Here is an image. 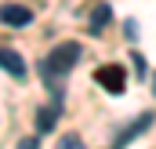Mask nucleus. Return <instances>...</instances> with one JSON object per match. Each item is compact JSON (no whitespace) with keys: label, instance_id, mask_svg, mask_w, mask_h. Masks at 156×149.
Segmentation results:
<instances>
[{"label":"nucleus","instance_id":"nucleus-3","mask_svg":"<svg viewBox=\"0 0 156 149\" xmlns=\"http://www.w3.org/2000/svg\"><path fill=\"white\" fill-rule=\"evenodd\" d=\"M149 127H153V113H142V116H138V120H134L131 127H123V131L116 135L113 149H123V146H131V142H134V138H138L142 131H149Z\"/></svg>","mask_w":156,"mask_h":149},{"label":"nucleus","instance_id":"nucleus-1","mask_svg":"<svg viewBox=\"0 0 156 149\" xmlns=\"http://www.w3.org/2000/svg\"><path fill=\"white\" fill-rule=\"evenodd\" d=\"M76 62H80V44H73V40H69V44H58V47L47 55V62L40 66V69H44V80H47V87H55V80L66 76ZM55 91H58V87H55Z\"/></svg>","mask_w":156,"mask_h":149},{"label":"nucleus","instance_id":"nucleus-6","mask_svg":"<svg viewBox=\"0 0 156 149\" xmlns=\"http://www.w3.org/2000/svg\"><path fill=\"white\" fill-rule=\"evenodd\" d=\"M55 120H58V102H51V106H44V109H40L37 131H40V135H44V131H51V127H55Z\"/></svg>","mask_w":156,"mask_h":149},{"label":"nucleus","instance_id":"nucleus-10","mask_svg":"<svg viewBox=\"0 0 156 149\" xmlns=\"http://www.w3.org/2000/svg\"><path fill=\"white\" fill-rule=\"evenodd\" d=\"M153 95H156V73H153Z\"/></svg>","mask_w":156,"mask_h":149},{"label":"nucleus","instance_id":"nucleus-4","mask_svg":"<svg viewBox=\"0 0 156 149\" xmlns=\"http://www.w3.org/2000/svg\"><path fill=\"white\" fill-rule=\"evenodd\" d=\"M29 18H33V11H29V7H22V4H4V7H0V22H4V26L22 29Z\"/></svg>","mask_w":156,"mask_h":149},{"label":"nucleus","instance_id":"nucleus-2","mask_svg":"<svg viewBox=\"0 0 156 149\" xmlns=\"http://www.w3.org/2000/svg\"><path fill=\"white\" fill-rule=\"evenodd\" d=\"M94 80H98L109 95H123V91H127V73H123V66H102V69L94 73Z\"/></svg>","mask_w":156,"mask_h":149},{"label":"nucleus","instance_id":"nucleus-8","mask_svg":"<svg viewBox=\"0 0 156 149\" xmlns=\"http://www.w3.org/2000/svg\"><path fill=\"white\" fill-rule=\"evenodd\" d=\"M58 149H83V142H80L76 135H66V138H62V146Z\"/></svg>","mask_w":156,"mask_h":149},{"label":"nucleus","instance_id":"nucleus-9","mask_svg":"<svg viewBox=\"0 0 156 149\" xmlns=\"http://www.w3.org/2000/svg\"><path fill=\"white\" fill-rule=\"evenodd\" d=\"M18 149H40V135H29V138H22Z\"/></svg>","mask_w":156,"mask_h":149},{"label":"nucleus","instance_id":"nucleus-5","mask_svg":"<svg viewBox=\"0 0 156 149\" xmlns=\"http://www.w3.org/2000/svg\"><path fill=\"white\" fill-rule=\"evenodd\" d=\"M0 66L15 76V80H26V62H22V55L15 47H0Z\"/></svg>","mask_w":156,"mask_h":149},{"label":"nucleus","instance_id":"nucleus-7","mask_svg":"<svg viewBox=\"0 0 156 149\" xmlns=\"http://www.w3.org/2000/svg\"><path fill=\"white\" fill-rule=\"evenodd\" d=\"M109 15H113V11H109L105 4H102V7H94V11H91V22H87V29H91V33H102V29L109 26Z\"/></svg>","mask_w":156,"mask_h":149}]
</instances>
